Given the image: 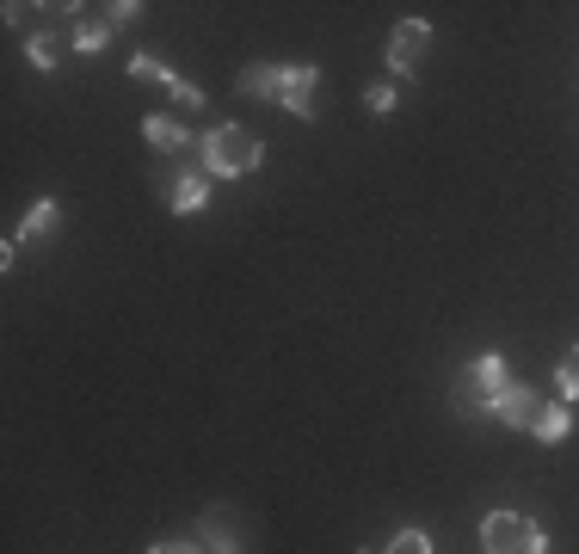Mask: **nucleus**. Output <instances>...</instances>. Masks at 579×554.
Returning a JSON list of instances; mask_svg holds the SVG:
<instances>
[{
    "label": "nucleus",
    "mask_w": 579,
    "mask_h": 554,
    "mask_svg": "<svg viewBox=\"0 0 579 554\" xmlns=\"http://www.w3.org/2000/svg\"><path fill=\"white\" fill-rule=\"evenodd\" d=\"M56 56H63V37H56V31H37L32 44H25V62H32L37 75H49V68H63Z\"/></svg>",
    "instance_id": "nucleus-12"
},
{
    "label": "nucleus",
    "mask_w": 579,
    "mask_h": 554,
    "mask_svg": "<svg viewBox=\"0 0 579 554\" xmlns=\"http://www.w3.org/2000/svg\"><path fill=\"white\" fill-rule=\"evenodd\" d=\"M148 554H204V542L198 536H167V542H155Z\"/></svg>",
    "instance_id": "nucleus-22"
},
{
    "label": "nucleus",
    "mask_w": 579,
    "mask_h": 554,
    "mask_svg": "<svg viewBox=\"0 0 579 554\" xmlns=\"http://www.w3.org/2000/svg\"><path fill=\"white\" fill-rule=\"evenodd\" d=\"M432 49V25L425 19H401L389 37V75L394 80H413V68H420V56Z\"/></svg>",
    "instance_id": "nucleus-3"
},
{
    "label": "nucleus",
    "mask_w": 579,
    "mask_h": 554,
    "mask_svg": "<svg viewBox=\"0 0 579 554\" xmlns=\"http://www.w3.org/2000/svg\"><path fill=\"white\" fill-rule=\"evenodd\" d=\"M68 44H75L80 56H99V49L111 44V25H105V19H87V25H75V31H68Z\"/></svg>",
    "instance_id": "nucleus-14"
},
{
    "label": "nucleus",
    "mask_w": 579,
    "mask_h": 554,
    "mask_svg": "<svg viewBox=\"0 0 579 554\" xmlns=\"http://www.w3.org/2000/svg\"><path fill=\"white\" fill-rule=\"evenodd\" d=\"M142 13H148L142 0H118V7H105V25H136Z\"/></svg>",
    "instance_id": "nucleus-21"
},
{
    "label": "nucleus",
    "mask_w": 579,
    "mask_h": 554,
    "mask_svg": "<svg viewBox=\"0 0 579 554\" xmlns=\"http://www.w3.org/2000/svg\"><path fill=\"white\" fill-rule=\"evenodd\" d=\"M56 222H63V203H56V198H37L32 210H25V222H19L13 241H44V234H56Z\"/></svg>",
    "instance_id": "nucleus-8"
},
{
    "label": "nucleus",
    "mask_w": 579,
    "mask_h": 554,
    "mask_svg": "<svg viewBox=\"0 0 579 554\" xmlns=\"http://www.w3.org/2000/svg\"><path fill=\"white\" fill-rule=\"evenodd\" d=\"M358 554H370V549H358Z\"/></svg>",
    "instance_id": "nucleus-24"
},
{
    "label": "nucleus",
    "mask_w": 579,
    "mask_h": 554,
    "mask_svg": "<svg viewBox=\"0 0 579 554\" xmlns=\"http://www.w3.org/2000/svg\"><path fill=\"white\" fill-rule=\"evenodd\" d=\"M524 554H548V530H543V523H536V530H531V542H524Z\"/></svg>",
    "instance_id": "nucleus-23"
},
{
    "label": "nucleus",
    "mask_w": 579,
    "mask_h": 554,
    "mask_svg": "<svg viewBox=\"0 0 579 554\" xmlns=\"http://www.w3.org/2000/svg\"><path fill=\"white\" fill-rule=\"evenodd\" d=\"M382 554H438V549H432V536H425V530H401V536H394Z\"/></svg>",
    "instance_id": "nucleus-18"
},
{
    "label": "nucleus",
    "mask_w": 579,
    "mask_h": 554,
    "mask_svg": "<svg viewBox=\"0 0 579 554\" xmlns=\"http://www.w3.org/2000/svg\"><path fill=\"white\" fill-rule=\"evenodd\" d=\"M314 87H321L314 62H278V106L290 118H314Z\"/></svg>",
    "instance_id": "nucleus-2"
},
{
    "label": "nucleus",
    "mask_w": 579,
    "mask_h": 554,
    "mask_svg": "<svg viewBox=\"0 0 579 554\" xmlns=\"http://www.w3.org/2000/svg\"><path fill=\"white\" fill-rule=\"evenodd\" d=\"M469 376H475V383L487 388V395H500V388L512 383V376H505V357H500V352H481V357H475V364H469Z\"/></svg>",
    "instance_id": "nucleus-13"
},
{
    "label": "nucleus",
    "mask_w": 579,
    "mask_h": 554,
    "mask_svg": "<svg viewBox=\"0 0 579 554\" xmlns=\"http://www.w3.org/2000/svg\"><path fill=\"white\" fill-rule=\"evenodd\" d=\"M259 160H266V142L253 136V130H241V123H216L204 136V173L210 179H247Z\"/></svg>",
    "instance_id": "nucleus-1"
},
{
    "label": "nucleus",
    "mask_w": 579,
    "mask_h": 554,
    "mask_svg": "<svg viewBox=\"0 0 579 554\" xmlns=\"http://www.w3.org/2000/svg\"><path fill=\"white\" fill-rule=\"evenodd\" d=\"M172 106H179V111H204V87H191V80H172Z\"/></svg>",
    "instance_id": "nucleus-19"
},
{
    "label": "nucleus",
    "mask_w": 579,
    "mask_h": 554,
    "mask_svg": "<svg viewBox=\"0 0 579 554\" xmlns=\"http://www.w3.org/2000/svg\"><path fill=\"white\" fill-rule=\"evenodd\" d=\"M450 407H456L463 419H475V413H487V407H493V395H487L469 369H463V376H456V388H450Z\"/></svg>",
    "instance_id": "nucleus-9"
},
{
    "label": "nucleus",
    "mask_w": 579,
    "mask_h": 554,
    "mask_svg": "<svg viewBox=\"0 0 579 554\" xmlns=\"http://www.w3.org/2000/svg\"><path fill=\"white\" fill-rule=\"evenodd\" d=\"M247 99H278V62H253V68H241L235 80Z\"/></svg>",
    "instance_id": "nucleus-11"
},
{
    "label": "nucleus",
    "mask_w": 579,
    "mask_h": 554,
    "mask_svg": "<svg viewBox=\"0 0 579 554\" xmlns=\"http://www.w3.org/2000/svg\"><path fill=\"white\" fill-rule=\"evenodd\" d=\"M124 75H130V80H155V87H172V80H179L167 62H155V56H130V62H124Z\"/></svg>",
    "instance_id": "nucleus-15"
},
{
    "label": "nucleus",
    "mask_w": 579,
    "mask_h": 554,
    "mask_svg": "<svg viewBox=\"0 0 579 554\" xmlns=\"http://www.w3.org/2000/svg\"><path fill=\"white\" fill-rule=\"evenodd\" d=\"M536 437H543V444H561L567 431H574V407H567V400H555V407H548L543 400V413H536Z\"/></svg>",
    "instance_id": "nucleus-10"
},
{
    "label": "nucleus",
    "mask_w": 579,
    "mask_h": 554,
    "mask_svg": "<svg viewBox=\"0 0 579 554\" xmlns=\"http://www.w3.org/2000/svg\"><path fill=\"white\" fill-rule=\"evenodd\" d=\"M394 99H401V92H394L389 80H376V87L364 92V111H370V118H389V111H394Z\"/></svg>",
    "instance_id": "nucleus-17"
},
{
    "label": "nucleus",
    "mask_w": 579,
    "mask_h": 554,
    "mask_svg": "<svg viewBox=\"0 0 579 554\" xmlns=\"http://www.w3.org/2000/svg\"><path fill=\"white\" fill-rule=\"evenodd\" d=\"M198 542H204V554H235V542H222L216 518H204V523H198Z\"/></svg>",
    "instance_id": "nucleus-20"
},
{
    "label": "nucleus",
    "mask_w": 579,
    "mask_h": 554,
    "mask_svg": "<svg viewBox=\"0 0 579 554\" xmlns=\"http://www.w3.org/2000/svg\"><path fill=\"white\" fill-rule=\"evenodd\" d=\"M531 530H536V523L524 518V511H487V518H481V549L487 554H524Z\"/></svg>",
    "instance_id": "nucleus-4"
},
{
    "label": "nucleus",
    "mask_w": 579,
    "mask_h": 554,
    "mask_svg": "<svg viewBox=\"0 0 579 554\" xmlns=\"http://www.w3.org/2000/svg\"><path fill=\"white\" fill-rule=\"evenodd\" d=\"M142 136H148V148H160V154H186L191 148V130L179 118H142Z\"/></svg>",
    "instance_id": "nucleus-6"
},
{
    "label": "nucleus",
    "mask_w": 579,
    "mask_h": 554,
    "mask_svg": "<svg viewBox=\"0 0 579 554\" xmlns=\"http://www.w3.org/2000/svg\"><path fill=\"white\" fill-rule=\"evenodd\" d=\"M555 388H561V400H567V407L579 400V345L561 357V364H555Z\"/></svg>",
    "instance_id": "nucleus-16"
},
{
    "label": "nucleus",
    "mask_w": 579,
    "mask_h": 554,
    "mask_svg": "<svg viewBox=\"0 0 579 554\" xmlns=\"http://www.w3.org/2000/svg\"><path fill=\"white\" fill-rule=\"evenodd\" d=\"M167 198H172V215H198L210 203V173H179Z\"/></svg>",
    "instance_id": "nucleus-7"
},
{
    "label": "nucleus",
    "mask_w": 579,
    "mask_h": 554,
    "mask_svg": "<svg viewBox=\"0 0 579 554\" xmlns=\"http://www.w3.org/2000/svg\"><path fill=\"white\" fill-rule=\"evenodd\" d=\"M487 413L500 419V425H512V431H531L536 413H543V395H536L531 383H505L500 395H493V407H487Z\"/></svg>",
    "instance_id": "nucleus-5"
}]
</instances>
